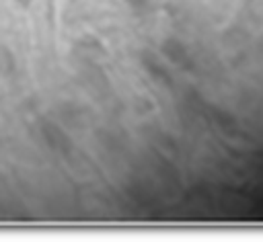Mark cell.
<instances>
[{
    "label": "cell",
    "mask_w": 263,
    "mask_h": 242,
    "mask_svg": "<svg viewBox=\"0 0 263 242\" xmlns=\"http://www.w3.org/2000/svg\"><path fill=\"white\" fill-rule=\"evenodd\" d=\"M162 53L166 59H171L173 64H181V66H189L191 64V55H189V49L185 47L183 41L179 39H166L162 43Z\"/></svg>",
    "instance_id": "1"
},
{
    "label": "cell",
    "mask_w": 263,
    "mask_h": 242,
    "mask_svg": "<svg viewBox=\"0 0 263 242\" xmlns=\"http://www.w3.org/2000/svg\"><path fill=\"white\" fill-rule=\"evenodd\" d=\"M43 135H45V142H47L49 148H53V150H58V152H68V148H70L68 137H66V133H64L58 125H53V123H43Z\"/></svg>",
    "instance_id": "2"
},
{
    "label": "cell",
    "mask_w": 263,
    "mask_h": 242,
    "mask_svg": "<svg viewBox=\"0 0 263 242\" xmlns=\"http://www.w3.org/2000/svg\"><path fill=\"white\" fill-rule=\"evenodd\" d=\"M132 8H136V10H144L148 4H150V0H125Z\"/></svg>",
    "instance_id": "3"
},
{
    "label": "cell",
    "mask_w": 263,
    "mask_h": 242,
    "mask_svg": "<svg viewBox=\"0 0 263 242\" xmlns=\"http://www.w3.org/2000/svg\"><path fill=\"white\" fill-rule=\"evenodd\" d=\"M16 2H18V4H21V6H29V4H31V2H33V0H16Z\"/></svg>",
    "instance_id": "4"
}]
</instances>
